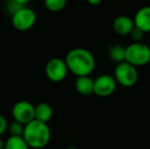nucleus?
<instances>
[{
    "mask_svg": "<svg viewBox=\"0 0 150 149\" xmlns=\"http://www.w3.org/2000/svg\"><path fill=\"white\" fill-rule=\"evenodd\" d=\"M64 61L69 72L77 77L91 75L96 66V60L92 52L82 47L69 50L65 55Z\"/></svg>",
    "mask_w": 150,
    "mask_h": 149,
    "instance_id": "f257e3e1",
    "label": "nucleus"
},
{
    "mask_svg": "<svg viewBox=\"0 0 150 149\" xmlns=\"http://www.w3.org/2000/svg\"><path fill=\"white\" fill-rule=\"evenodd\" d=\"M22 137L30 148L42 149L50 142L51 131L47 123L33 119L25 125Z\"/></svg>",
    "mask_w": 150,
    "mask_h": 149,
    "instance_id": "f03ea898",
    "label": "nucleus"
},
{
    "mask_svg": "<svg viewBox=\"0 0 150 149\" xmlns=\"http://www.w3.org/2000/svg\"><path fill=\"white\" fill-rule=\"evenodd\" d=\"M125 61L134 66H144L150 62V47L141 42H134L125 48Z\"/></svg>",
    "mask_w": 150,
    "mask_h": 149,
    "instance_id": "7ed1b4c3",
    "label": "nucleus"
},
{
    "mask_svg": "<svg viewBox=\"0 0 150 149\" xmlns=\"http://www.w3.org/2000/svg\"><path fill=\"white\" fill-rule=\"evenodd\" d=\"M113 78L117 81V84H120L122 87H133L138 82V70L136 66L127 61L119 62L115 68Z\"/></svg>",
    "mask_w": 150,
    "mask_h": 149,
    "instance_id": "20e7f679",
    "label": "nucleus"
},
{
    "mask_svg": "<svg viewBox=\"0 0 150 149\" xmlns=\"http://www.w3.org/2000/svg\"><path fill=\"white\" fill-rule=\"evenodd\" d=\"M37 20L36 12L32 8L23 6L11 16V25L16 30L26 32L33 28Z\"/></svg>",
    "mask_w": 150,
    "mask_h": 149,
    "instance_id": "39448f33",
    "label": "nucleus"
},
{
    "mask_svg": "<svg viewBox=\"0 0 150 149\" xmlns=\"http://www.w3.org/2000/svg\"><path fill=\"white\" fill-rule=\"evenodd\" d=\"M69 70L64 59L58 57L48 60L45 66V75L53 83H60L67 78Z\"/></svg>",
    "mask_w": 150,
    "mask_h": 149,
    "instance_id": "423d86ee",
    "label": "nucleus"
},
{
    "mask_svg": "<svg viewBox=\"0 0 150 149\" xmlns=\"http://www.w3.org/2000/svg\"><path fill=\"white\" fill-rule=\"evenodd\" d=\"M117 81L113 76L108 74H103L97 77L94 80L93 85V93L99 97H107L113 94L117 89Z\"/></svg>",
    "mask_w": 150,
    "mask_h": 149,
    "instance_id": "0eeeda50",
    "label": "nucleus"
},
{
    "mask_svg": "<svg viewBox=\"0 0 150 149\" xmlns=\"http://www.w3.org/2000/svg\"><path fill=\"white\" fill-rule=\"evenodd\" d=\"M11 114L14 121L27 125L31 121L35 119V106L29 101L21 100L13 105Z\"/></svg>",
    "mask_w": 150,
    "mask_h": 149,
    "instance_id": "6e6552de",
    "label": "nucleus"
},
{
    "mask_svg": "<svg viewBox=\"0 0 150 149\" xmlns=\"http://www.w3.org/2000/svg\"><path fill=\"white\" fill-rule=\"evenodd\" d=\"M134 20L128 16H119L113 20L112 29L120 36H128L134 29Z\"/></svg>",
    "mask_w": 150,
    "mask_h": 149,
    "instance_id": "1a4fd4ad",
    "label": "nucleus"
},
{
    "mask_svg": "<svg viewBox=\"0 0 150 149\" xmlns=\"http://www.w3.org/2000/svg\"><path fill=\"white\" fill-rule=\"evenodd\" d=\"M136 28L144 33L150 32V6H143L135 13L133 18Z\"/></svg>",
    "mask_w": 150,
    "mask_h": 149,
    "instance_id": "9d476101",
    "label": "nucleus"
},
{
    "mask_svg": "<svg viewBox=\"0 0 150 149\" xmlns=\"http://www.w3.org/2000/svg\"><path fill=\"white\" fill-rule=\"evenodd\" d=\"M93 85H94V80L90 76L77 77L75 82V88L77 92L84 96L91 95L93 93Z\"/></svg>",
    "mask_w": 150,
    "mask_h": 149,
    "instance_id": "9b49d317",
    "label": "nucleus"
},
{
    "mask_svg": "<svg viewBox=\"0 0 150 149\" xmlns=\"http://www.w3.org/2000/svg\"><path fill=\"white\" fill-rule=\"evenodd\" d=\"M53 117V109L51 105L46 102H41L35 106V119L43 123H48Z\"/></svg>",
    "mask_w": 150,
    "mask_h": 149,
    "instance_id": "f8f14e48",
    "label": "nucleus"
},
{
    "mask_svg": "<svg viewBox=\"0 0 150 149\" xmlns=\"http://www.w3.org/2000/svg\"><path fill=\"white\" fill-rule=\"evenodd\" d=\"M125 48L126 47L120 44H113L107 50V56L109 59L117 64L125 61Z\"/></svg>",
    "mask_w": 150,
    "mask_h": 149,
    "instance_id": "ddd939ff",
    "label": "nucleus"
},
{
    "mask_svg": "<svg viewBox=\"0 0 150 149\" xmlns=\"http://www.w3.org/2000/svg\"><path fill=\"white\" fill-rule=\"evenodd\" d=\"M4 149H30L22 136H10L4 142Z\"/></svg>",
    "mask_w": 150,
    "mask_h": 149,
    "instance_id": "4468645a",
    "label": "nucleus"
},
{
    "mask_svg": "<svg viewBox=\"0 0 150 149\" xmlns=\"http://www.w3.org/2000/svg\"><path fill=\"white\" fill-rule=\"evenodd\" d=\"M67 2V0H44V5L49 11L58 12L65 7Z\"/></svg>",
    "mask_w": 150,
    "mask_h": 149,
    "instance_id": "2eb2a0df",
    "label": "nucleus"
},
{
    "mask_svg": "<svg viewBox=\"0 0 150 149\" xmlns=\"http://www.w3.org/2000/svg\"><path fill=\"white\" fill-rule=\"evenodd\" d=\"M25 125L18 123L16 121H13L9 126H8L7 130L9 131L10 136H23V132H24Z\"/></svg>",
    "mask_w": 150,
    "mask_h": 149,
    "instance_id": "dca6fc26",
    "label": "nucleus"
},
{
    "mask_svg": "<svg viewBox=\"0 0 150 149\" xmlns=\"http://www.w3.org/2000/svg\"><path fill=\"white\" fill-rule=\"evenodd\" d=\"M144 34L145 33L143 31H141L140 29L134 27V29L131 31L130 36L132 38V40H134L135 42H140L143 39V37H144Z\"/></svg>",
    "mask_w": 150,
    "mask_h": 149,
    "instance_id": "f3484780",
    "label": "nucleus"
},
{
    "mask_svg": "<svg viewBox=\"0 0 150 149\" xmlns=\"http://www.w3.org/2000/svg\"><path fill=\"white\" fill-rule=\"evenodd\" d=\"M7 128H8L7 119H6L3 115L0 114V137L7 131Z\"/></svg>",
    "mask_w": 150,
    "mask_h": 149,
    "instance_id": "a211bd4d",
    "label": "nucleus"
},
{
    "mask_svg": "<svg viewBox=\"0 0 150 149\" xmlns=\"http://www.w3.org/2000/svg\"><path fill=\"white\" fill-rule=\"evenodd\" d=\"M12 1H14L21 6H26V4H28L30 2V0H12Z\"/></svg>",
    "mask_w": 150,
    "mask_h": 149,
    "instance_id": "6ab92c4d",
    "label": "nucleus"
},
{
    "mask_svg": "<svg viewBox=\"0 0 150 149\" xmlns=\"http://www.w3.org/2000/svg\"><path fill=\"white\" fill-rule=\"evenodd\" d=\"M103 0H87V2L91 5H98V4H100L101 2H102Z\"/></svg>",
    "mask_w": 150,
    "mask_h": 149,
    "instance_id": "aec40b11",
    "label": "nucleus"
},
{
    "mask_svg": "<svg viewBox=\"0 0 150 149\" xmlns=\"http://www.w3.org/2000/svg\"><path fill=\"white\" fill-rule=\"evenodd\" d=\"M0 149H4V142L1 138H0Z\"/></svg>",
    "mask_w": 150,
    "mask_h": 149,
    "instance_id": "412c9836",
    "label": "nucleus"
},
{
    "mask_svg": "<svg viewBox=\"0 0 150 149\" xmlns=\"http://www.w3.org/2000/svg\"><path fill=\"white\" fill-rule=\"evenodd\" d=\"M65 149H78V148H76V147H67V148H65Z\"/></svg>",
    "mask_w": 150,
    "mask_h": 149,
    "instance_id": "4be33fe9",
    "label": "nucleus"
}]
</instances>
